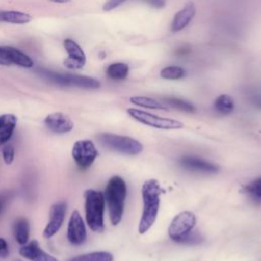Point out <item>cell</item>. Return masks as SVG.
<instances>
[{"instance_id": "cell-30", "label": "cell", "mask_w": 261, "mask_h": 261, "mask_svg": "<svg viewBox=\"0 0 261 261\" xmlns=\"http://www.w3.org/2000/svg\"><path fill=\"white\" fill-rule=\"evenodd\" d=\"M63 65L68 69H81L85 66V64H83L74 59H71L68 56L63 60Z\"/></svg>"}, {"instance_id": "cell-7", "label": "cell", "mask_w": 261, "mask_h": 261, "mask_svg": "<svg viewBox=\"0 0 261 261\" xmlns=\"http://www.w3.org/2000/svg\"><path fill=\"white\" fill-rule=\"evenodd\" d=\"M195 224V214L191 211H181L174 216L170 222L168 227V236L172 241L179 243L189 232L192 231Z\"/></svg>"}, {"instance_id": "cell-19", "label": "cell", "mask_w": 261, "mask_h": 261, "mask_svg": "<svg viewBox=\"0 0 261 261\" xmlns=\"http://www.w3.org/2000/svg\"><path fill=\"white\" fill-rule=\"evenodd\" d=\"M63 47L65 49V51L67 52V55L69 58L74 59L83 64H86V54L84 52V50L82 49V47L72 39H65L63 41Z\"/></svg>"}, {"instance_id": "cell-24", "label": "cell", "mask_w": 261, "mask_h": 261, "mask_svg": "<svg viewBox=\"0 0 261 261\" xmlns=\"http://www.w3.org/2000/svg\"><path fill=\"white\" fill-rule=\"evenodd\" d=\"M163 100L167 105L179 111L187 112V113H194L196 111V107L187 100H184L177 97H165Z\"/></svg>"}, {"instance_id": "cell-27", "label": "cell", "mask_w": 261, "mask_h": 261, "mask_svg": "<svg viewBox=\"0 0 261 261\" xmlns=\"http://www.w3.org/2000/svg\"><path fill=\"white\" fill-rule=\"evenodd\" d=\"M203 238L198 231H191L179 243L185 245H197V244H200Z\"/></svg>"}, {"instance_id": "cell-20", "label": "cell", "mask_w": 261, "mask_h": 261, "mask_svg": "<svg viewBox=\"0 0 261 261\" xmlns=\"http://www.w3.org/2000/svg\"><path fill=\"white\" fill-rule=\"evenodd\" d=\"M213 106L218 113L227 115L234 110V101L231 96L227 94H221L214 100Z\"/></svg>"}, {"instance_id": "cell-29", "label": "cell", "mask_w": 261, "mask_h": 261, "mask_svg": "<svg viewBox=\"0 0 261 261\" xmlns=\"http://www.w3.org/2000/svg\"><path fill=\"white\" fill-rule=\"evenodd\" d=\"M192 52V48L189 46V45H180L178 46L177 48L174 49L173 51V55L176 56V57H186V56H189Z\"/></svg>"}, {"instance_id": "cell-1", "label": "cell", "mask_w": 261, "mask_h": 261, "mask_svg": "<svg viewBox=\"0 0 261 261\" xmlns=\"http://www.w3.org/2000/svg\"><path fill=\"white\" fill-rule=\"evenodd\" d=\"M163 192L156 179H147L142 186L143 211L139 222L138 231L143 234L154 224L160 206V195Z\"/></svg>"}, {"instance_id": "cell-33", "label": "cell", "mask_w": 261, "mask_h": 261, "mask_svg": "<svg viewBox=\"0 0 261 261\" xmlns=\"http://www.w3.org/2000/svg\"><path fill=\"white\" fill-rule=\"evenodd\" d=\"M143 1L146 2L149 6L156 8V9L163 8L166 4V0H143Z\"/></svg>"}, {"instance_id": "cell-10", "label": "cell", "mask_w": 261, "mask_h": 261, "mask_svg": "<svg viewBox=\"0 0 261 261\" xmlns=\"http://www.w3.org/2000/svg\"><path fill=\"white\" fill-rule=\"evenodd\" d=\"M87 239V230L84 220L77 210H74L69 218L67 225V240L74 246L84 244Z\"/></svg>"}, {"instance_id": "cell-8", "label": "cell", "mask_w": 261, "mask_h": 261, "mask_svg": "<svg viewBox=\"0 0 261 261\" xmlns=\"http://www.w3.org/2000/svg\"><path fill=\"white\" fill-rule=\"evenodd\" d=\"M75 164L83 169L90 167L99 155L95 144L90 140H79L73 144L71 150Z\"/></svg>"}, {"instance_id": "cell-11", "label": "cell", "mask_w": 261, "mask_h": 261, "mask_svg": "<svg viewBox=\"0 0 261 261\" xmlns=\"http://www.w3.org/2000/svg\"><path fill=\"white\" fill-rule=\"evenodd\" d=\"M66 213V204L65 202H57L52 205L50 210V218L49 221L44 228L43 234L45 238L50 239L54 234L57 233V231L60 229V227L63 224L64 218Z\"/></svg>"}, {"instance_id": "cell-4", "label": "cell", "mask_w": 261, "mask_h": 261, "mask_svg": "<svg viewBox=\"0 0 261 261\" xmlns=\"http://www.w3.org/2000/svg\"><path fill=\"white\" fill-rule=\"evenodd\" d=\"M38 73L50 83L63 87H76L87 90H95L100 87V82L92 76L74 73H62L48 69H39Z\"/></svg>"}, {"instance_id": "cell-9", "label": "cell", "mask_w": 261, "mask_h": 261, "mask_svg": "<svg viewBox=\"0 0 261 261\" xmlns=\"http://www.w3.org/2000/svg\"><path fill=\"white\" fill-rule=\"evenodd\" d=\"M12 64L23 68H32L34 61L28 54L14 47L0 46V65L9 66Z\"/></svg>"}, {"instance_id": "cell-25", "label": "cell", "mask_w": 261, "mask_h": 261, "mask_svg": "<svg viewBox=\"0 0 261 261\" xmlns=\"http://www.w3.org/2000/svg\"><path fill=\"white\" fill-rule=\"evenodd\" d=\"M187 75V71L184 67L178 65H168L160 70V76L164 80H180Z\"/></svg>"}, {"instance_id": "cell-12", "label": "cell", "mask_w": 261, "mask_h": 261, "mask_svg": "<svg viewBox=\"0 0 261 261\" xmlns=\"http://www.w3.org/2000/svg\"><path fill=\"white\" fill-rule=\"evenodd\" d=\"M197 12L196 5L193 1H188L173 16L170 23V31L172 33H178L187 28L193 20Z\"/></svg>"}, {"instance_id": "cell-31", "label": "cell", "mask_w": 261, "mask_h": 261, "mask_svg": "<svg viewBox=\"0 0 261 261\" xmlns=\"http://www.w3.org/2000/svg\"><path fill=\"white\" fill-rule=\"evenodd\" d=\"M125 1H127V0H106V2L104 3L102 8L104 11H110V10H113L116 7L120 6Z\"/></svg>"}, {"instance_id": "cell-28", "label": "cell", "mask_w": 261, "mask_h": 261, "mask_svg": "<svg viewBox=\"0 0 261 261\" xmlns=\"http://www.w3.org/2000/svg\"><path fill=\"white\" fill-rule=\"evenodd\" d=\"M3 160L6 164H11L14 159V147L11 144H7L2 149Z\"/></svg>"}, {"instance_id": "cell-13", "label": "cell", "mask_w": 261, "mask_h": 261, "mask_svg": "<svg viewBox=\"0 0 261 261\" xmlns=\"http://www.w3.org/2000/svg\"><path fill=\"white\" fill-rule=\"evenodd\" d=\"M44 123L49 129L56 134H66L73 128L72 120L61 112L48 114L44 119Z\"/></svg>"}, {"instance_id": "cell-32", "label": "cell", "mask_w": 261, "mask_h": 261, "mask_svg": "<svg viewBox=\"0 0 261 261\" xmlns=\"http://www.w3.org/2000/svg\"><path fill=\"white\" fill-rule=\"evenodd\" d=\"M9 254V249H8V244L5 239L0 238V257L1 258H6Z\"/></svg>"}, {"instance_id": "cell-34", "label": "cell", "mask_w": 261, "mask_h": 261, "mask_svg": "<svg viewBox=\"0 0 261 261\" xmlns=\"http://www.w3.org/2000/svg\"><path fill=\"white\" fill-rule=\"evenodd\" d=\"M252 102L259 108H261V96H255L253 99H252Z\"/></svg>"}, {"instance_id": "cell-6", "label": "cell", "mask_w": 261, "mask_h": 261, "mask_svg": "<svg viewBox=\"0 0 261 261\" xmlns=\"http://www.w3.org/2000/svg\"><path fill=\"white\" fill-rule=\"evenodd\" d=\"M127 114L134 118L135 120L139 121L148 126H152L159 129H179L184 127V123L168 117H162L145 110H141L138 108H127Z\"/></svg>"}, {"instance_id": "cell-22", "label": "cell", "mask_w": 261, "mask_h": 261, "mask_svg": "<svg viewBox=\"0 0 261 261\" xmlns=\"http://www.w3.org/2000/svg\"><path fill=\"white\" fill-rule=\"evenodd\" d=\"M129 102L134 105L148 108V109H157V110H167V106L157 101L154 98L146 97V96H133L129 98Z\"/></svg>"}, {"instance_id": "cell-36", "label": "cell", "mask_w": 261, "mask_h": 261, "mask_svg": "<svg viewBox=\"0 0 261 261\" xmlns=\"http://www.w3.org/2000/svg\"><path fill=\"white\" fill-rule=\"evenodd\" d=\"M0 208H1V202H0Z\"/></svg>"}, {"instance_id": "cell-35", "label": "cell", "mask_w": 261, "mask_h": 261, "mask_svg": "<svg viewBox=\"0 0 261 261\" xmlns=\"http://www.w3.org/2000/svg\"><path fill=\"white\" fill-rule=\"evenodd\" d=\"M49 1H50V2H53V3H59V4L71 2V0H49Z\"/></svg>"}, {"instance_id": "cell-15", "label": "cell", "mask_w": 261, "mask_h": 261, "mask_svg": "<svg viewBox=\"0 0 261 261\" xmlns=\"http://www.w3.org/2000/svg\"><path fill=\"white\" fill-rule=\"evenodd\" d=\"M179 164L188 170L192 171H197V172H204V173H215L218 171V167L211 163L208 162L202 158H197V157H182L179 160Z\"/></svg>"}, {"instance_id": "cell-2", "label": "cell", "mask_w": 261, "mask_h": 261, "mask_svg": "<svg viewBox=\"0 0 261 261\" xmlns=\"http://www.w3.org/2000/svg\"><path fill=\"white\" fill-rule=\"evenodd\" d=\"M126 190L125 181L118 175L112 176L106 185L104 198L108 206L110 221L113 225H117L121 221Z\"/></svg>"}, {"instance_id": "cell-23", "label": "cell", "mask_w": 261, "mask_h": 261, "mask_svg": "<svg viewBox=\"0 0 261 261\" xmlns=\"http://www.w3.org/2000/svg\"><path fill=\"white\" fill-rule=\"evenodd\" d=\"M68 261H113V255L106 251H96L73 257Z\"/></svg>"}, {"instance_id": "cell-18", "label": "cell", "mask_w": 261, "mask_h": 261, "mask_svg": "<svg viewBox=\"0 0 261 261\" xmlns=\"http://www.w3.org/2000/svg\"><path fill=\"white\" fill-rule=\"evenodd\" d=\"M129 72L128 64L124 62H113L106 68V75L112 81H123L127 77Z\"/></svg>"}, {"instance_id": "cell-17", "label": "cell", "mask_w": 261, "mask_h": 261, "mask_svg": "<svg viewBox=\"0 0 261 261\" xmlns=\"http://www.w3.org/2000/svg\"><path fill=\"white\" fill-rule=\"evenodd\" d=\"M32 15L16 10H1L0 11V21L13 23V24H27L32 20Z\"/></svg>"}, {"instance_id": "cell-21", "label": "cell", "mask_w": 261, "mask_h": 261, "mask_svg": "<svg viewBox=\"0 0 261 261\" xmlns=\"http://www.w3.org/2000/svg\"><path fill=\"white\" fill-rule=\"evenodd\" d=\"M14 237L19 245H24L30 237V224L27 218L19 217L14 224Z\"/></svg>"}, {"instance_id": "cell-5", "label": "cell", "mask_w": 261, "mask_h": 261, "mask_svg": "<svg viewBox=\"0 0 261 261\" xmlns=\"http://www.w3.org/2000/svg\"><path fill=\"white\" fill-rule=\"evenodd\" d=\"M97 140L103 147L124 155H137L143 151V146L138 140L126 136L103 133L98 135Z\"/></svg>"}, {"instance_id": "cell-16", "label": "cell", "mask_w": 261, "mask_h": 261, "mask_svg": "<svg viewBox=\"0 0 261 261\" xmlns=\"http://www.w3.org/2000/svg\"><path fill=\"white\" fill-rule=\"evenodd\" d=\"M17 118L14 114L6 113L0 115V144L7 143L16 127Z\"/></svg>"}, {"instance_id": "cell-26", "label": "cell", "mask_w": 261, "mask_h": 261, "mask_svg": "<svg viewBox=\"0 0 261 261\" xmlns=\"http://www.w3.org/2000/svg\"><path fill=\"white\" fill-rule=\"evenodd\" d=\"M246 192L255 199L261 200V176L253 180L246 187Z\"/></svg>"}, {"instance_id": "cell-3", "label": "cell", "mask_w": 261, "mask_h": 261, "mask_svg": "<svg viewBox=\"0 0 261 261\" xmlns=\"http://www.w3.org/2000/svg\"><path fill=\"white\" fill-rule=\"evenodd\" d=\"M84 196L87 224L93 231H103L105 208V198L103 193L90 189L85 192Z\"/></svg>"}, {"instance_id": "cell-14", "label": "cell", "mask_w": 261, "mask_h": 261, "mask_svg": "<svg viewBox=\"0 0 261 261\" xmlns=\"http://www.w3.org/2000/svg\"><path fill=\"white\" fill-rule=\"evenodd\" d=\"M19 255L30 261H58L55 257L46 253L36 240L22 245L19 249Z\"/></svg>"}]
</instances>
